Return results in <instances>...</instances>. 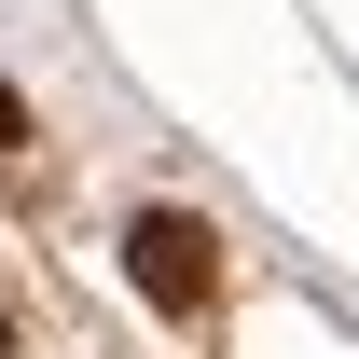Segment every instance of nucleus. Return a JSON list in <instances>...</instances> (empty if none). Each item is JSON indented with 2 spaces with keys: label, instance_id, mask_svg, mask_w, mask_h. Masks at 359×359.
I'll return each mask as SVG.
<instances>
[{
  "label": "nucleus",
  "instance_id": "nucleus-2",
  "mask_svg": "<svg viewBox=\"0 0 359 359\" xmlns=\"http://www.w3.org/2000/svg\"><path fill=\"white\" fill-rule=\"evenodd\" d=\"M14 138H28V97H14V83H0V152H14Z\"/></svg>",
  "mask_w": 359,
  "mask_h": 359
},
{
  "label": "nucleus",
  "instance_id": "nucleus-3",
  "mask_svg": "<svg viewBox=\"0 0 359 359\" xmlns=\"http://www.w3.org/2000/svg\"><path fill=\"white\" fill-rule=\"evenodd\" d=\"M0 359H14V304H0Z\"/></svg>",
  "mask_w": 359,
  "mask_h": 359
},
{
  "label": "nucleus",
  "instance_id": "nucleus-1",
  "mask_svg": "<svg viewBox=\"0 0 359 359\" xmlns=\"http://www.w3.org/2000/svg\"><path fill=\"white\" fill-rule=\"evenodd\" d=\"M125 276H138L166 318H208V290H222V235L194 222V208H138V222H125Z\"/></svg>",
  "mask_w": 359,
  "mask_h": 359
}]
</instances>
